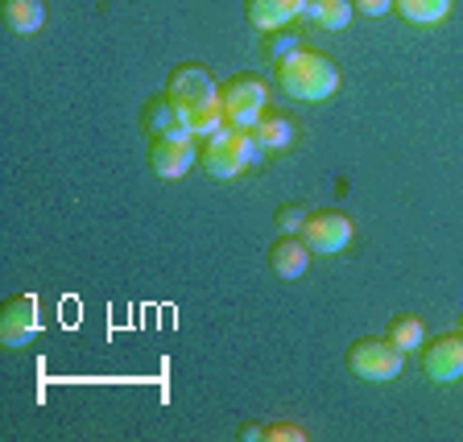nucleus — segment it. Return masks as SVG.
<instances>
[{
	"label": "nucleus",
	"mask_w": 463,
	"mask_h": 442,
	"mask_svg": "<svg viewBox=\"0 0 463 442\" xmlns=\"http://www.w3.org/2000/svg\"><path fill=\"white\" fill-rule=\"evenodd\" d=\"M352 17H356L352 0H310L307 5V21H315L323 33H339V29H347Z\"/></svg>",
	"instance_id": "nucleus-15"
},
{
	"label": "nucleus",
	"mask_w": 463,
	"mask_h": 442,
	"mask_svg": "<svg viewBox=\"0 0 463 442\" xmlns=\"http://www.w3.org/2000/svg\"><path fill=\"white\" fill-rule=\"evenodd\" d=\"M165 96L178 104L186 128H191L199 141H207L212 133H220L228 120H223L220 108V83L212 79V71L199 67V62H183L174 67L170 79H165Z\"/></svg>",
	"instance_id": "nucleus-1"
},
{
	"label": "nucleus",
	"mask_w": 463,
	"mask_h": 442,
	"mask_svg": "<svg viewBox=\"0 0 463 442\" xmlns=\"http://www.w3.org/2000/svg\"><path fill=\"white\" fill-rule=\"evenodd\" d=\"M307 5L310 0H244V17L252 29L273 33V29H286L298 17H307Z\"/></svg>",
	"instance_id": "nucleus-10"
},
{
	"label": "nucleus",
	"mask_w": 463,
	"mask_h": 442,
	"mask_svg": "<svg viewBox=\"0 0 463 442\" xmlns=\"http://www.w3.org/2000/svg\"><path fill=\"white\" fill-rule=\"evenodd\" d=\"M220 108H223V120L232 128H252L260 116L269 112V87L260 75H232L220 83Z\"/></svg>",
	"instance_id": "nucleus-4"
},
{
	"label": "nucleus",
	"mask_w": 463,
	"mask_h": 442,
	"mask_svg": "<svg viewBox=\"0 0 463 442\" xmlns=\"http://www.w3.org/2000/svg\"><path fill=\"white\" fill-rule=\"evenodd\" d=\"M389 339H393V343L402 347L405 356H410V352H418V347L426 343L422 318H418V315H397L393 323H389Z\"/></svg>",
	"instance_id": "nucleus-17"
},
{
	"label": "nucleus",
	"mask_w": 463,
	"mask_h": 442,
	"mask_svg": "<svg viewBox=\"0 0 463 442\" xmlns=\"http://www.w3.org/2000/svg\"><path fill=\"white\" fill-rule=\"evenodd\" d=\"M347 368H352V376L368 381V385H385V381L402 376L405 352L393 339H356L347 347Z\"/></svg>",
	"instance_id": "nucleus-5"
},
{
	"label": "nucleus",
	"mask_w": 463,
	"mask_h": 442,
	"mask_svg": "<svg viewBox=\"0 0 463 442\" xmlns=\"http://www.w3.org/2000/svg\"><path fill=\"white\" fill-rule=\"evenodd\" d=\"M260 50H265V54H269V62L278 67L281 58H289L294 50H302V42H298V33H281V29H273V33H265Z\"/></svg>",
	"instance_id": "nucleus-18"
},
{
	"label": "nucleus",
	"mask_w": 463,
	"mask_h": 442,
	"mask_svg": "<svg viewBox=\"0 0 463 442\" xmlns=\"http://www.w3.org/2000/svg\"><path fill=\"white\" fill-rule=\"evenodd\" d=\"M42 331V318H38V298L33 294H17L9 306L0 310V343L17 352V347L33 343Z\"/></svg>",
	"instance_id": "nucleus-8"
},
{
	"label": "nucleus",
	"mask_w": 463,
	"mask_h": 442,
	"mask_svg": "<svg viewBox=\"0 0 463 442\" xmlns=\"http://www.w3.org/2000/svg\"><path fill=\"white\" fill-rule=\"evenodd\" d=\"M352 9H356L360 17H385V13L393 9V0H352Z\"/></svg>",
	"instance_id": "nucleus-20"
},
{
	"label": "nucleus",
	"mask_w": 463,
	"mask_h": 442,
	"mask_svg": "<svg viewBox=\"0 0 463 442\" xmlns=\"http://www.w3.org/2000/svg\"><path fill=\"white\" fill-rule=\"evenodd\" d=\"M278 87L286 91L289 99H302V104H323L339 91V67L331 62L327 54H318V50H294L289 58L278 62Z\"/></svg>",
	"instance_id": "nucleus-2"
},
{
	"label": "nucleus",
	"mask_w": 463,
	"mask_h": 442,
	"mask_svg": "<svg viewBox=\"0 0 463 442\" xmlns=\"http://www.w3.org/2000/svg\"><path fill=\"white\" fill-rule=\"evenodd\" d=\"M141 125L149 136H170V133H178V128H186V120H183V112H178V104H174L170 96H162L141 108Z\"/></svg>",
	"instance_id": "nucleus-12"
},
{
	"label": "nucleus",
	"mask_w": 463,
	"mask_h": 442,
	"mask_svg": "<svg viewBox=\"0 0 463 442\" xmlns=\"http://www.w3.org/2000/svg\"><path fill=\"white\" fill-rule=\"evenodd\" d=\"M252 136L260 141V149H265V154L289 149V145H294V120H289V116H281V112H265L257 125H252Z\"/></svg>",
	"instance_id": "nucleus-14"
},
{
	"label": "nucleus",
	"mask_w": 463,
	"mask_h": 442,
	"mask_svg": "<svg viewBox=\"0 0 463 442\" xmlns=\"http://www.w3.org/2000/svg\"><path fill=\"white\" fill-rule=\"evenodd\" d=\"M269 438H289V442H307V430H298V426H269Z\"/></svg>",
	"instance_id": "nucleus-21"
},
{
	"label": "nucleus",
	"mask_w": 463,
	"mask_h": 442,
	"mask_svg": "<svg viewBox=\"0 0 463 442\" xmlns=\"http://www.w3.org/2000/svg\"><path fill=\"white\" fill-rule=\"evenodd\" d=\"M422 372L434 385H451L463 376V335H439L434 343H422Z\"/></svg>",
	"instance_id": "nucleus-9"
},
{
	"label": "nucleus",
	"mask_w": 463,
	"mask_h": 442,
	"mask_svg": "<svg viewBox=\"0 0 463 442\" xmlns=\"http://www.w3.org/2000/svg\"><path fill=\"white\" fill-rule=\"evenodd\" d=\"M265 157L260 141L252 136V128H232L223 125L220 133H212L203 141V170L212 174V178H236L244 174L249 165H257Z\"/></svg>",
	"instance_id": "nucleus-3"
},
{
	"label": "nucleus",
	"mask_w": 463,
	"mask_h": 442,
	"mask_svg": "<svg viewBox=\"0 0 463 442\" xmlns=\"http://www.w3.org/2000/svg\"><path fill=\"white\" fill-rule=\"evenodd\" d=\"M0 17L13 33H38L46 25V0H5Z\"/></svg>",
	"instance_id": "nucleus-13"
},
{
	"label": "nucleus",
	"mask_w": 463,
	"mask_h": 442,
	"mask_svg": "<svg viewBox=\"0 0 463 442\" xmlns=\"http://www.w3.org/2000/svg\"><path fill=\"white\" fill-rule=\"evenodd\" d=\"M352 236H356V223L347 220L344 212H315L307 215V223H302V240H307L310 252H318V257H335V252H344L347 244H352Z\"/></svg>",
	"instance_id": "nucleus-7"
},
{
	"label": "nucleus",
	"mask_w": 463,
	"mask_h": 442,
	"mask_svg": "<svg viewBox=\"0 0 463 442\" xmlns=\"http://www.w3.org/2000/svg\"><path fill=\"white\" fill-rule=\"evenodd\" d=\"M269 265H273V273H278V277L298 281L302 273L310 269V249H307V240H298V236H281V240L269 249Z\"/></svg>",
	"instance_id": "nucleus-11"
},
{
	"label": "nucleus",
	"mask_w": 463,
	"mask_h": 442,
	"mask_svg": "<svg viewBox=\"0 0 463 442\" xmlns=\"http://www.w3.org/2000/svg\"><path fill=\"white\" fill-rule=\"evenodd\" d=\"M451 5L455 0H393V9L405 21H414V25H439V21H447L451 17Z\"/></svg>",
	"instance_id": "nucleus-16"
},
{
	"label": "nucleus",
	"mask_w": 463,
	"mask_h": 442,
	"mask_svg": "<svg viewBox=\"0 0 463 442\" xmlns=\"http://www.w3.org/2000/svg\"><path fill=\"white\" fill-rule=\"evenodd\" d=\"M302 223H307V212H302L298 202H286V207H278V231H302Z\"/></svg>",
	"instance_id": "nucleus-19"
},
{
	"label": "nucleus",
	"mask_w": 463,
	"mask_h": 442,
	"mask_svg": "<svg viewBox=\"0 0 463 442\" xmlns=\"http://www.w3.org/2000/svg\"><path fill=\"white\" fill-rule=\"evenodd\" d=\"M199 162V136L191 128H178L170 136H154V149H149V165H154L157 178L174 183V178H186Z\"/></svg>",
	"instance_id": "nucleus-6"
},
{
	"label": "nucleus",
	"mask_w": 463,
	"mask_h": 442,
	"mask_svg": "<svg viewBox=\"0 0 463 442\" xmlns=\"http://www.w3.org/2000/svg\"><path fill=\"white\" fill-rule=\"evenodd\" d=\"M455 331H459V335H463V318H459V327H455Z\"/></svg>",
	"instance_id": "nucleus-22"
}]
</instances>
